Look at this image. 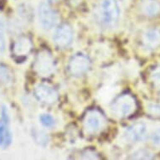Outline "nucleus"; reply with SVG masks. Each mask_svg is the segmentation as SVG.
Masks as SVG:
<instances>
[{
	"mask_svg": "<svg viewBox=\"0 0 160 160\" xmlns=\"http://www.w3.org/2000/svg\"><path fill=\"white\" fill-rule=\"evenodd\" d=\"M121 14L118 0H102L98 8V16L105 27L113 28L118 23Z\"/></svg>",
	"mask_w": 160,
	"mask_h": 160,
	"instance_id": "f257e3e1",
	"label": "nucleus"
},
{
	"mask_svg": "<svg viewBox=\"0 0 160 160\" xmlns=\"http://www.w3.org/2000/svg\"><path fill=\"white\" fill-rule=\"evenodd\" d=\"M136 102L131 95L124 94L116 100L112 106V112L118 118H127L135 112Z\"/></svg>",
	"mask_w": 160,
	"mask_h": 160,
	"instance_id": "f03ea898",
	"label": "nucleus"
},
{
	"mask_svg": "<svg viewBox=\"0 0 160 160\" xmlns=\"http://www.w3.org/2000/svg\"><path fill=\"white\" fill-rule=\"evenodd\" d=\"M34 71L41 76H49L55 71V61L48 51H41L37 55L34 64Z\"/></svg>",
	"mask_w": 160,
	"mask_h": 160,
	"instance_id": "7ed1b4c3",
	"label": "nucleus"
},
{
	"mask_svg": "<svg viewBox=\"0 0 160 160\" xmlns=\"http://www.w3.org/2000/svg\"><path fill=\"white\" fill-rule=\"evenodd\" d=\"M9 116L5 106L1 108L0 118V148H7L11 145L13 141L12 132L9 128Z\"/></svg>",
	"mask_w": 160,
	"mask_h": 160,
	"instance_id": "20e7f679",
	"label": "nucleus"
},
{
	"mask_svg": "<svg viewBox=\"0 0 160 160\" xmlns=\"http://www.w3.org/2000/svg\"><path fill=\"white\" fill-rule=\"evenodd\" d=\"M38 17L41 26L45 29H51L59 21L57 13L45 3H41L39 5Z\"/></svg>",
	"mask_w": 160,
	"mask_h": 160,
	"instance_id": "39448f33",
	"label": "nucleus"
},
{
	"mask_svg": "<svg viewBox=\"0 0 160 160\" xmlns=\"http://www.w3.org/2000/svg\"><path fill=\"white\" fill-rule=\"evenodd\" d=\"M105 118L102 113L96 110L90 111L85 116L83 125L85 130L90 134L97 133L105 126Z\"/></svg>",
	"mask_w": 160,
	"mask_h": 160,
	"instance_id": "423d86ee",
	"label": "nucleus"
},
{
	"mask_svg": "<svg viewBox=\"0 0 160 160\" xmlns=\"http://www.w3.org/2000/svg\"><path fill=\"white\" fill-rule=\"evenodd\" d=\"M147 132L146 124L139 122L127 128L123 133V138L125 141L130 143L141 142L146 138Z\"/></svg>",
	"mask_w": 160,
	"mask_h": 160,
	"instance_id": "0eeeda50",
	"label": "nucleus"
},
{
	"mask_svg": "<svg viewBox=\"0 0 160 160\" xmlns=\"http://www.w3.org/2000/svg\"><path fill=\"white\" fill-rule=\"evenodd\" d=\"M34 96L39 102L48 105L56 102L58 100V92L53 87L45 84H39L35 87Z\"/></svg>",
	"mask_w": 160,
	"mask_h": 160,
	"instance_id": "6e6552de",
	"label": "nucleus"
},
{
	"mask_svg": "<svg viewBox=\"0 0 160 160\" xmlns=\"http://www.w3.org/2000/svg\"><path fill=\"white\" fill-rule=\"evenodd\" d=\"M91 66L89 58L82 54H78L72 57L69 64V69L73 76H78L85 74Z\"/></svg>",
	"mask_w": 160,
	"mask_h": 160,
	"instance_id": "1a4fd4ad",
	"label": "nucleus"
},
{
	"mask_svg": "<svg viewBox=\"0 0 160 160\" xmlns=\"http://www.w3.org/2000/svg\"><path fill=\"white\" fill-rule=\"evenodd\" d=\"M53 39L59 47H67L72 42L73 31L70 25L63 24L58 27L55 32Z\"/></svg>",
	"mask_w": 160,
	"mask_h": 160,
	"instance_id": "9d476101",
	"label": "nucleus"
},
{
	"mask_svg": "<svg viewBox=\"0 0 160 160\" xmlns=\"http://www.w3.org/2000/svg\"><path fill=\"white\" fill-rule=\"evenodd\" d=\"M32 49V42L26 37H22L18 39L13 45V53L16 56L22 57L25 56L30 52Z\"/></svg>",
	"mask_w": 160,
	"mask_h": 160,
	"instance_id": "9b49d317",
	"label": "nucleus"
},
{
	"mask_svg": "<svg viewBox=\"0 0 160 160\" xmlns=\"http://www.w3.org/2000/svg\"><path fill=\"white\" fill-rule=\"evenodd\" d=\"M143 45L148 49H155L160 44V33L157 29H149L142 36Z\"/></svg>",
	"mask_w": 160,
	"mask_h": 160,
	"instance_id": "f8f14e48",
	"label": "nucleus"
},
{
	"mask_svg": "<svg viewBox=\"0 0 160 160\" xmlns=\"http://www.w3.org/2000/svg\"><path fill=\"white\" fill-rule=\"evenodd\" d=\"M142 13L148 16L157 15L160 12V3L156 0H144L141 6Z\"/></svg>",
	"mask_w": 160,
	"mask_h": 160,
	"instance_id": "ddd939ff",
	"label": "nucleus"
},
{
	"mask_svg": "<svg viewBox=\"0 0 160 160\" xmlns=\"http://www.w3.org/2000/svg\"><path fill=\"white\" fill-rule=\"evenodd\" d=\"M31 133L34 142L41 147L47 146L49 142H50V138H49L47 134L45 133V132L37 129L36 128H33Z\"/></svg>",
	"mask_w": 160,
	"mask_h": 160,
	"instance_id": "4468645a",
	"label": "nucleus"
},
{
	"mask_svg": "<svg viewBox=\"0 0 160 160\" xmlns=\"http://www.w3.org/2000/svg\"><path fill=\"white\" fill-rule=\"evenodd\" d=\"M0 82L6 86H9L13 82V74L8 66L3 64H0Z\"/></svg>",
	"mask_w": 160,
	"mask_h": 160,
	"instance_id": "2eb2a0df",
	"label": "nucleus"
},
{
	"mask_svg": "<svg viewBox=\"0 0 160 160\" xmlns=\"http://www.w3.org/2000/svg\"><path fill=\"white\" fill-rule=\"evenodd\" d=\"M132 158H134V159H152L153 158V155L149 151L142 149L134 152L132 156Z\"/></svg>",
	"mask_w": 160,
	"mask_h": 160,
	"instance_id": "dca6fc26",
	"label": "nucleus"
},
{
	"mask_svg": "<svg viewBox=\"0 0 160 160\" xmlns=\"http://www.w3.org/2000/svg\"><path fill=\"white\" fill-rule=\"evenodd\" d=\"M40 123L45 128H52L55 126V119L50 114H42L39 117Z\"/></svg>",
	"mask_w": 160,
	"mask_h": 160,
	"instance_id": "f3484780",
	"label": "nucleus"
},
{
	"mask_svg": "<svg viewBox=\"0 0 160 160\" xmlns=\"http://www.w3.org/2000/svg\"><path fill=\"white\" fill-rule=\"evenodd\" d=\"M6 47L5 34H4V24L0 19V54L4 52Z\"/></svg>",
	"mask_w": 160,
	"mask_h": 160,
	"instance_id": "a211bd4d",
	"label": "nucleus"
},
{
	"mask_svg": "<svg viewBox=\"0 0 160 160\" xmlns=\"http://www.w3.org/2000/svg\"><path fill=\"white\" fill-rule=\"evenodd\" d=\"M151 78L156 86L160 87V66L156 67V68L152 71L151 73Z\"/></svg>",
	"mask_w": 160,
	"mask_h": 160,
	"instance_id": "6ab92c4d",
	"label": "nucleus"
},
{
	"mask_svg": "<svg viewBox=\"0 0 160 160\" xmlns=\"http://www.w3.org/2000/svg\"><path fill=\"white\" fill-rule=\"evenodd\" d=\"M151 140L156 147H160V128L156 129L151 135Z\"/></svg>",
	"mask_w": 160,
	"mask_h": 160,
	"instance_id": "aec40b11",
	"label": "nucleus"
},
{
	"mask_svg": "<svg viewBox=\"0 0 160 160\" xmlns=\"http://www.w3.org/2000/svg\"><path fill=\"white\" fill-rule=\"evenodd\" d=\"M148 112L152 116L160 117V105L158 104H149L148 106Z\"/></svg>",
	"mask_w": 160,
	"mask_h": 160,
	"instance_id": "412c9836",
	"label": "nucleus"
},
{
	"mask_svg": "<svg viewBox=\"0 0 160 160\" xmlns=\"http://www.w3.org/2000/svg\"><path fill=\"white\" fill-rule=\"evenodd\" d=\"M91 153H92V154L93 155V153H94V152H91ZM85 155H90V151H88V152H86V153H85ZM84 158H89V157H87V156H85ZM92 158H92L94 159V158H98L96 157V156H92V158Z\"/></svg>",
	"mask_w": 160,
	"mask_h": 160,
	"instance_id": "4be33fe9",
	"label": "nucleus"
},
{
	"mask_svg": "<svg viewBox=\"0 0 160 160\" xmlns=\"http://www.w3.org/2000/svg\"><path fill=\"white\" fill-rule=\"evenodd\" d=\"M50 2H51V3H55V2H57V1H59V0H49Z\"/></svg>",
	"mask_w": 160,
	"mask_h": 160,
	"instance_id": "5701e85b",
	"label": "nucleus"
}]
</instances>
